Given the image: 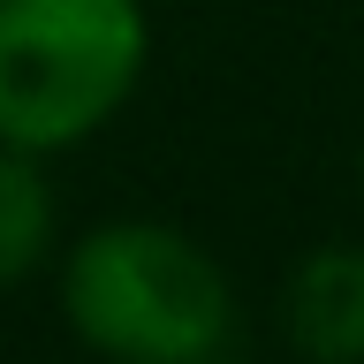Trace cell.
<instances>
[{
  "mask_svg": "<svg viewBox=\"0 0 364 364\" xmlns=\"http://www.w3.org/2000/svg\"><path fill=\"white\" fill-rule=\"evenodd\" d=\"M61 318L107 364H213L235 334V296L182 228L107 220L61 258Z\"/></svg>",
  "mask_w": 364,
  "mask_h": 364,
  "instance_id": "cell-1",
  "label": "cell"
},
{
  "mask_svg": "<svg viewBox=\"0 0 364 364\" xmlns=\"http://www.w3.org/2000/svg\"><path fill=\"white\" fill-rule=\"evenodd\" d=\"M144 53V0H0V144L46 159L99 136Z\"/></svg>",
  "mask_w": 364,
  "mask_h": 364,
  "instance_id": "cell-2",
  "label": "cell"
},
{
  "mask_svg": "<svg viewBox=\"0 0 364 364\" xmlns=\"http://www.w3.org/2000/svg\"><path fill=\"white\" fill-rule=\"evenodd\" d=\"M289 341L304 364H364V243H326L296 266Z\"/></svg>",
  "mask_w": 364,
  "mask_h": 364,
  "instance_id": "cell-3",
  "label": "cell"
},
{
  "mask_svg": "<svg viewBox=\"0 0 364 364\" xmlns=\"http://www.w3.org/2000/svg\"><path fill=\"white\" fill-rule=\"evenodd\" d=\"M53 258V182L38 152L0 144V289H16Z\"/></svg>",
  "mask_w": 364,
  "mask_h": 364,
  "instance_id": "cell-4",
  "label": "cell"
},
{
  "mask_svg": "<svg viewBox=\"0 0 364 364\" xmlns=\"http://www.w3.org/2000/svg\"><path fill=\"white\" fill-rule=\"evenodd\" d=\"M357 175H364V152H357Z\"/></svg>",
  "mask_w": 364,
  "mask_h": 364,
  "instance_id": "cell-5",
  "label": "cell"
}]
</instances>
